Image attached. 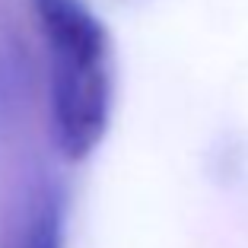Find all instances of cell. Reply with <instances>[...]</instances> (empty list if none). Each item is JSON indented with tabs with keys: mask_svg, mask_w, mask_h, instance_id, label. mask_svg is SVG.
<instances>
[{
	"mask_svg": "<svg viewBox=\"0 0 248 248\" xmlns=\"http://www.w3.org/2000/svg\"><path fill=\"white\" fill-rule=\"evenodd\" d=\"M13 248H64V210L58 197L38 201Z\"/></svg>",
	"mask_w": 248,
	"mask_h": 248,
	"instance_id": "cell-2",
	"label": "cell"
},
{
	"mask_svg": "<svg viewBox=\"0 0 248 248\" xmlns=\"http://www.w3.org/2000/svg\"><path fill=\"white\" fill-rule=\"evenodd\" d=\"M48 58V111L58 153L83 162L111 121L115 73L105 22L83 0H32Z\"/></svg>",
	"mask_w": 248,
	"mask_h": 248,
	"instance_id": "cell-1",
	"label": "cell"
}]
</instances>
